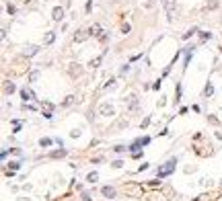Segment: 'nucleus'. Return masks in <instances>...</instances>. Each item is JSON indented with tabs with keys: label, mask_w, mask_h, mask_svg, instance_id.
<instances>
[{
	"label": "nucleus",
	"mask_w": 222,
	"mask_h": 201,
	"mask_svg": "<svg viewBox=\"0 0 222 201\" xmlns=\"http://www.w3.org/2000/svg\"><path fill=\"white\" fill-rule=\"evenodd\" d=\"M54 39H56V33H54V31H49V33L45 35L43 43H45V45H49V43H54Z\"/></svg>",
	"instance_id": "obj_12"
},
{
	"label": "nucleus",
	"mask_w": 222,
	"mask_h": 201,
	"mask_svg": "<svg viewBox=\"0 0 222 201\" xmlns=\"http://www.w3.org/2000/svg\"><path fill=\"white\" fill-rule=\"evenodd\" d=\"M51 19H54V21H62V19H64V8H62V6H56V8L51 10Z\"/></svg>",
	"instance_id": "obj_3"
},
{
	"label": "nucleus",
	"mask_w": 222,
	"mask_h": 201,
	"mask_svg": "<svg viewBox=\"0 0 222 201\" xmlns=\"http://www.w3.org/2000/svg\"><path fill=\"white\" fill-rule=\"evenodd\" d=\"M19 166H21V162H10V168H12V170H17Z\"/></svg>",
	"instance_id": "obj_23"
},
{
	"label": "nucleus",
	"mask_w": 222,
	"mask_h": 201,
	"mask_svg": "<svg viewBox=\"0 0 222 201\" xmlns=\"http://www.w3.org/2000/svg\"><path fill=\"white\" fill-rule=\"evenodd\" d=\"M60 156H66V150H64V148L54 150V152H51V158H60Z\"/></svg>",
	"instance_id": "obj_14"
},
{
	"label": "nucleus",
	"mask_w": 222,
	"mask_h": 201,
	"mask_svg": "<svg viewBox=\"0 0 222 201\" xmlns=\"http://www.w3.org/2000/svg\"><path fill=\"white\" fill-rule=\"evenodd\" d=\"M99 113L105 115V117H109V115H113V107H111L109 103H103V105L99 107Z\"/></svg>",
	"instance_id": "obj_2"
},
{
	"label": "nucleus",
	"mask_w": 222,
	"mask_h": 201,
	"mask_svg": "<svg viewBox=\"0 0 222 201\" xmlns=\"http://www.w3.org/2000/svg\"><path fill=\"white\" fill-rule=\"evenodd\" d=\"M173 6H175V0H165V10H167L169 21L173 19Z\"/></svg>",
	"instance_id": "obj_4"
},
{
	"label": "nucleus",
	"mask_w": 222,
	"mask_h": 201,
	"mask_svg": "<svg viewBox=\"0 0 222 201\" xmlns=\"http://www.w3.org/2000/svg\"><path fill=\"white\" fill-rule=\"evenodd\" d=\"M37 78H39V72H31V76H29V80H31V82H35V80H37Z\"/></svg>",
	"instance_id": "obj_21"
},
{
	"label": "nucleus",
	"mask_w": 222,
	"mask_h": 201,
	"mask_svg": "<svg viewBox=\"0 0 222 201\" xmlns=\"http://www.w3.org/2000/svg\"><path fill=\"white\" fill-rule=\"evenodd\" d=\"M70 135H72V138H78V135H80V131H78V129H74V131H70Z\"/></svg>",
	"instance_id": "obj_25"
},
{
	"label": "nucleus",
	"mask_w": 222,
	"mask_h": 201,
	"mask_svg": "<svg viewBox=\"0 0 222 201\" xmlns=\"http://www.w3.org/2000/svg\"><path fill=\"white\" fill-rule=\"evenodd\" d=\"M218 4H220L218 0H208V4H206V6H208V10H216V8H218Z\"/></svg>",
	"instance_id": "obj_15"
},
{
	"label": "nucleus",
	"mask_w": 222,
	"mask_h": 201,
	"mask_svg": "<svg viewBox=\"0 0 222 201\" xmlns=\"http://www.w3.org/2000/svg\"><path fill=\"white\" fill-rule=\"evenodd\" d=\"M87 37H89V31H78V33L74 35V41H76V43H80V41H85Z\"/></svg>",
	"instance_id": "obj_8"
},
{
	"label": "nucleus",
	"mask_w": 222,
	"mask_h": 201,
	"mask_svg": "<svg viewBox=\"0 0 222 201\" xmlns=\"http://www.w3.org/2000/svg\"><path fill=\"white\" fill-rule=\"evenodd\" d=\"M193 33H197V29H189L187 33H183V39H189V37H191Z\"/></svg>",
	"instance_id": "obj_17"
},
{
	"label": "nucleus",
	"mask_w": 222,
	"mask_h": 201,
	"mask_svg": "<svg viewBox=\"0 0 222 201\" xmlns=\"http://www.w3.org/2000/svg\"><path fill=\"white\" fill-rule=\"evenodd\" d=\"M72 101H74V97H72V94H70V97H66V99H64V103H62V105H64V107H66V105H70V103H72Z\"/></svg>",
	"instance_id": "obj_20"
},
{
	"label": "nucleus",
	"mask_w": 222,
	"mask_h": 201,
	"mask_svg": "<svg viewBox=\"0 0 222 201\" xmlns=\"http://www.w3.org/2000/svg\"><path fill=\"white\" fill-rule=\"evenodd\" d=\"M39 144L47 148V146H51V140H49V138H41V142H39Z\"/></svg>",
	"instance_id": "obj_18"
},
{
	"label": "nucleus",
	"mask_w": 222,
	"mask_h": 201,
	"mask_svg": "<svg viewBox=\"0 0 222 201\" xmlns=\"http://www.w3.org/2000/svg\"><path fill=\"white\" fill-rule=\"evenodd\" d=\"M175 164H177V158H171V160L167 162V166H165V168H161V170H156V177H158V179H163V177H167V174H171V172L175 170Z\"/></svg>",
	"instance_id": "obj_1"
},
{
	"label": "nucleus",
	"mask_w": 222,
	"mask_h": 201,
	"mask_svg": "<svg viewBox=\"0 0 222 201\" xmlns=\"http://www.w3.org/2000/svg\"><path fill=\"white\" fill-rule=\"evenodd\" d=\"M37 51H39V47H37V45H29V47L25 49V55H27V58H31V55H35Z\"/></svg>",
	"instance_id": "obj_9"
},
{
	"label": "nucleus",
	"mask_w": 222,
	"mask_h": 201,
	"mask_svg": "<svg viewBox=\"0 0 222 201\" xmlns=\"http://www.w3.org/2000/svg\"><path fill=\"white\" fill-rule=\"evenodd\" d=\"M87 181H89V183H95V181H97V172H90L89 177H87Z\"/></svg>",
	"instance_id": "obj_19"
},
{
	"label": "nucleus",
	"mask_w": 222,
	"mask_h": 201,
	"mask_svg": "<svg viewBox=\"0 0 222 201\" xmlns=\"http://www.w3.org/2000/svg\"><path fill=\"white\" fill-rule=\"evenodd\" d=\"M204 92H206V94H208V97H210V94H212V92H214V88H212V84H208V86H206V90H204Z\"/></svg>",
	"instance_id": "obj_22"
},
{
	"label": "nucleus",
	"mask_w": 222,
	"mask_h": 201,
	"mask_svg": "<svg viewBox=\"0 0 222 201\" xmlns=\"http://www.w3.org/2000/svg\"><path fill=\"white\" fill-rule=\"evenodd\" d=\"M4 90H6L8 94H12V92H14V84H12V82H6V84H4Z\"/></svg>",
	"instance_id": "obj_16"
},
{
	"label": "nucleus",
	"mask_w": 222,
	"mask_h": 201,
	"mask_svg": "<svg viewBox=\"0 0 222 201\" xmlns=\"http://www.w3.org/2000/svg\"><path fill=\"white\" fill-rule=\"evenodd\" d=\"M124 103H126L130 109H136V107H138V101H136V97H134V94H130L128 99H124Z\"/></svg>",
	"instance_id": "obj_6"
},
{
	"label": "nucleus",
	"mask_w": 222,
	"mask_h": 201,
	"mask_svg": "<svg viewBox=\"0 0 222 201\" xmlns=\"http://www.w3.org/2000/svg\"><path fill=\"white\" fill-rule=\"evenodd\" d=\"M21 97H23V99H25V103H27V101H31V99H33V92H31V90H27V88H23V90H21Z\"/></svg>",
	"instance_id": "obj_11"
},
{
	"label": "nucleus",
	"mask_w": 222,
	"mask_h": 201,
	"mask_svg": "<svg viewBox=\"0 0 222 201\" xmlns=\"http://www.w3.org/2000/svg\"><path fill=\"white\" fill-rule=\"evenodd\" d=\"M101 193H103L105 197H113V195H115V189H113V187H103Z\"/></svg>",
	"instance_id": "obj_10"
},
{
	"label": "nucleus",
	"mask_w": 222,
	"mask_h": 201,
	"mask_svg": "<svg viewBox=\"0 0 222 201\" xmlns=\"http://www.w3.org/2000/svg\"><path fill=\"white\" fill-rule=\"evenodd\" d=\"M80 72H82V68L78 64H70V76H80Z\"/></svg>",
	"instance_id": "obj_7"
},
{
	"label": "nucleus",
	"mask_w": 222,
	"mask_h": 201,
	"mask_svg": "<svg viewBox=\"0 0 222 201\" xmlns=\"http://www.w3.org/2000/svg\"><path fill=\"white\" fill-rule=\"evenodd\" d=\"M89 35H93V37H101L103 35V31H101V25H90V29H89Z\"/></svg>",
	"instance_id": "obj_5"
},
{
	"label": "nucleus",
	"mask_w": 222,
	"mask_h": 201,
	"mask_svg": "<svg viewBox=\"0 0 222 201\" xmlns=\"http://www.w3.org/2000/svg\"><path fill=\"white\" fill-rule=\"evenodd\" d=\"M210 37H212V33H202V39H204V41L210 39Z\"/></svg>",
	"instance_id": "obj_26"
},
{
	"label": "nucleus",
	"mask_w": 222,
	"mask_h": 201,
	"mask_svg": "<svg viewBox=\"0 0 222 201\" xmlns=\"http://www.w3.org/2000/svg\"><path fill=\"white\" fill-rule=\"evenodd\" d=\"M6 10H8V14H12V12H14V6H12V4H8V6H6Z\"/></svg>",
	"instance_id": "obj_24"
},
{
	"label": "nucleus",
	"mask_w": 222,
	"mask_h": 201,
	"mask_svg": "<svg viewBox=\"0 0 222 201\" xmlns=\"http://www.w3.org/2000/svg\"><path fill=\"white\" fill-rule=\"evenodd\" d=\"M103 62V55H99V58H95V60H90L89 62V66L90 68H99V64Z\"/></svg>",
	"instance_id": "obj_13"
}]
</instances>
